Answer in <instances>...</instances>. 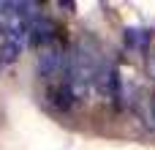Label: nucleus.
<instances>
[{"instance_id": "nucleus-1", "label": "nucleus", "mask_w": 155, "mask_h": 150, "mask_svg": "<svg viewBox=\"0 0 155 150\" xmlns=\"http://www.w3.org/2000/svg\"><path fill=\"white\" fill-rule=\"evenodd\" d=\"M98 71H101V66H98V49H95V44L90 38H82L68 52V63H65V74H68L65 82L74 87L76 98L87 93L90 82L98 79Z\"/></svg>"}, {"instance_id": "nucleus-2", "label": "nucleus", "mask_w": 155, "mask_h": 150, "mask_svg": "<svg viewBox=\"0 0 155 150\" xmlns=\"http://www.w3.org/2000/svg\"><path fill=\"white\" fill-rule=\"evenodd\" d=\"M65 63H68V57L63 55V49H60L57 44H49V46L38 49V63H35V66H38V74H41V77H46V79L57 77Z\"/></svg>"}, {"instance_id": "nucleus-3", "label": "nucleus", "mask_w": 155, "mask_h": 150, "mask_svg": "<svg viewBox=\"0 0 155 150\" xmlns=\"http://www.w3.org/2000/svg\"><path fill=\"white\" fill-rule=\"evenodd\" d=\"M54 33H57L54 22H49V19H35L33 27H30V41H33V46L44 49V46L54 44Z\"/></svg>"}, {"instance_id": "nucleus-4", "label": "nucleus", "mask_w": 155, "mask_h": 150, "mask_svg": "<svg viewBox=\"0 0 155 150\" xmlns=\"http://www.w3.org/2000/svg\"><path fill=\"white\" fill-rule=\"evenodd\" d=\"M49 98H52V104H54V107L68 109V107H71V98H76V93H74V87H71L68 82H63V85L49 87Z\"/></svg>"}, {"instance_id": "nucleus-5", "label": "nucleus", "mask_w": 155, "mask_h": 150, "mask_svg": "<svg viewBox=\"0 0 155 150\" xmlns=\"http://www.w3.org/2000/svg\"><path fill=\"white\" fill-rule=\"evenodd\" d=\"M19 55H22V44H19V38H5V41L0 44V63L11 66V63L19 60Z\"/></svg>"}, {"instance_id": "nucleus-6", "label": "nucleus", "mask_w": 155, "mask_h": 150, "mask_svg": "<svg viewBox=\"0 0 155 150\" xmlns=\"http://www.w3.org/2000/svg\"><path fill=\"white\" fill-rule=\"evenodd\" d=\"M150 41V33H144V30H125V44L128 46H144Z\"/></svg>"}, {"instance_id": "nucleus-7", "label": "nucleus", "mask_w": 155, "mask_h": 150, "mask_svg": "<svg viewBox=\"0 0 155 150\" xmlns=\"http://www.w3.org/2000/svg\"><path fill=\"white\" fill-rule=\"evenodd\" d=\"M147 74L155 79V52H153V55H147Z\"/></svg>"}, {"instance_id": "nucleus-8", "label": "nucleus", "mask_w": 155, "mask_h": 150, "mask_svg": "<svg viewBox=\"0 0 155 150\" xmlns=\"http://www.w3.org/2000/svg\"><path fill=\"white\" fill-rule=\"evenodd\" d=\"M150 109H153V118H155V96L150 98Z\"/></svg>"}]
</instances>
